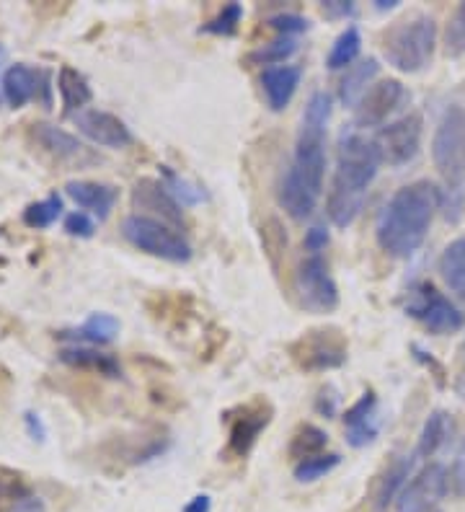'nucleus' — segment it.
<instances>
[{
    "instance_id": "4",
    "label": "nucleus",
    "mask_w": 465,
    "mask_h": 512,
    "mask_svg": "<svg viewBox=\"0 0 465 512\" xmlns=\"http://www.w3.org/2000/svg\"><path fill=\"white\" fill-rule=\"evenodd\" d=\"M122 236L135 249L163 259L171 264H186L192 259V244L181 236L179 228L163 223V220L145 218V215H130L122 223Z\"/></svg>"
},
{
    "instance_id": "18",
    "label": "nucleus",
    "mask_w": 465,
    "mask_h": 512,
    "mask_svg": "<svg viewBox=\"0 0 465 512\" xmlns=\"http://www.w3.org/2000/svg\"><path fill=\"white\" fill-rule=\"evenodd\" d=\"M65 189H68V197L75 205L93 213L99 220L109 218L119 197L117 187L104 182H70Z\"/></svg>"
},
{
    "instance_id": "39",
    "label": "nucleus",
    "mask_w": 465,
    "mask_h": 512,
    "mask_svg": "<svg viewBox=\"0 0 465 512\" xmlns=\"http://www.w3.org/2000/svg\"><path fill=\"white\" fill-rule=\"evenodd\" d=\"M65 231H68L70 236L91 238L93 231H96V225H93V220L88 218L86 213H70L68 218H65Z\"/></svg>"
},
{
    "instance_id": "6",
    "label": "nucleus",
    "mask_w": 465,
    "mask_h": 512,
    "mask_svg": "<svg viewBox=\"0 0 465 512\" xmlns=\"http://www.w3.org/2000/svg\"><path fill=\"white\" fill-rule=\"evenodd\" d=\"M292 363L303 373H326L347 363L349 339L339 326H318L290 344Z\"/></svg>"
},
{
    "instance_id": "3",
    "label": "nucleus",
    "mask_w": 465,
    "mask_h": 512,
    "mask_svg": "<svg viewBox=\"0 0 465 512\" xmlns=\"http://www.w3.org/2000/svg\"><path fill=\"white\" fill-rule=\"evenodd\" d=\"M437 50V24L432 16L416 13L388 26L383 34V55L401 73H422L432 65Z\"/></svg>"
},
{
    "instance_id": "9",
    "label": "nucleus",
    "mask_w": 465,
    "mask_h": 512,
    "mask_svg": "<svg viewBox=\"0 0 465 512\" xmlns=\"http://www.w3.org/2000/svg\"><path fill=\"white\" fill-rule=\"evenodd\" d=\"M272 417L274 406L264 396H256V399L225 412V422H228V445H225V453L230 458H246L254 450V445L259 443L261 432L272 425Z\"/></svg>"
},
{
    "instance_id": "19",
    "label": "nucleus",
    "mask_w": 465,
    "mask_h": 512,
    "mask_svg": "<svg viewBox=\"0 0 465 512\" xmlns=\"http://www.w3.org/2000/svg\"><path fill=\"white\" fill-rule=\"evenodd\" d=\"M378 73H380V65H378V60H375V57H367V60L354 63L339 83V101H341V104H344V107H357L362 96L370 91L372 81L378 78Z\"/></svg>"
},
{
    "instance_id": "35",
    "label": "nucleus",
    "mask_w": 465,
    "mask_h": 512,
    "mask_svg": "<svg viewBox=\"0 0 465 512\" xmlns=\"http://www.w3.org/2000/svg\"><path fill=\"white\" fill-rule=\"evenodd\" d=\"M447 57H460L465 52V3H460L445 26Z\"/></svg>"
},
{
    "instance_id": "45",
    "label": "nucleus",
    "mask_w": 465,
    "mask_h": 512,
    "mask_svg": "<svg viewBox=\"0 0 465 512\" xmlns=\"http://www.w3.org/2000/svg\"><path fill=\"white\" fill-rule=\"evenodd\" d=\"M210 510H212L210 494H197V497H192L184 507V512H210Z\"/></svg>"
},
{
    "instance_id": "26",
    "label": "nucleus",
    "mask_w": 465,
    "mask_h": 512,
    "mask_svg": "<svg viewBox=\"0 0 465 512\" xmlns=\"http://www.w3.org/2000/svg\"><path fill=\"white\" fill-rule=\"evenodd\" d=\"M440 275L455 295L465 298V236L445 246L440 256Z\"/></svg>"
},
{
    "instance_id": "42",
    "label": "nucleus",
    "mask_w": 465,
    "mask_h": 512,
    "mask_svg": "<svg viewBox=\"0 0 465 512\" xmlns=\"http://www.w3.org/2000/svg\"><path fill=\"white\" fill-rule=\"evenodd\" d=\"M321 11L329 19H349V16L357 13V6H354L352 0H326V3H321Z\"/></svg>"
},
{
    "instance_id": "20",
    "label": "nucleus",
    "mask_w": 465,
    "mask_h": 512,
    "mask_svg": "<svg viewBox=\"0 0 465 512\" xmlns=\"http://www.w3.org/2000/svg\"><path fill=\"white\" fill-rule=\"evenodd\" d=\"M450 435H453V419H450V414L442 412V409L429 414L422 432H419V443H416L414 450L416 461H429V458L437 456Z\"/></svg>"
},
{
    "instance_id": "5",
    "label": "nucleus",
    "mask_w": 465,
    "mask_h": 512,
    "mask_svg": "<svg viewBox=\"0 0 465 512\" xmlns=\"http://www.w3.org/2000/svg\"><path fill=\"white\" fill-rule=\"evenodd\" d=\"M434 169L445 179L450 194L465 182V109L447 107L432 138Z\"/></svg>"
},
{
    "instance_id": "28",
    "label": "nucleus",
    "mask_w": 465,
    "mask_h": 512,
    "mask_svg": "<svg viewBox=\"0 0 465 512\" xmlns=\"http://www.w3.org/2000/svg\"><path fill=\"white\" fill-rule=\"evenodd\" d=\"M326 445H329V435H326V430H321V427L310 425L308 422V425H300L298 430L292 432L287 453H290V458H295V461H305V458L326 453Z\"/></svg>"
},
{
    "instance_id": "25",
    "label": "nucleus",
    "mask_w": 465,
    "mask_h": 512,
    "mask_svg": "<svg viewBox=\"0 0 465 512\" xmlns=\"http://www.w3.org/2000/svg\"><path fill=\"white\" fill-rule=\"evenodd\" d=\"M60 360L65 365H73V368L96 370V373L106 375V378H119L122 375V368H119V363L112 355L88 350V347H68V350L60 352Z\"/></svg>"
},
{
    "instance_id": "1",
    "label": "nucleus",
    "mask_w": 465,
    "mask_h": 512,
    "mask_svg": "<svg viewBox=\"0 0 465 512\" xmlns=\"http://www.w3.org/2000/svg\"><path fill=\"white\" fill-rule=\"evenodd\" d=\"M380 153L375 140L357 127H344L336 145V169L331 179L326 213L336 228H349L360 218L372 182L378 179Z\"/></svg>"
},
{
    "instance_id": "15",
    "label": "nucleus",
    "mask_w": 465,
    "mask_h": 512,
    "mask_svg": "<svg viewBox=\"0 0 465 512\" xmlns=\"http://www.w3.org/2000/svg\"><path fill=\"white\" fill-rule=\"evenodd\" d=\"M50 73H44L39 68H31L26 63H16L3 73V99L11 107H24L29 101L39 99L44 94L47 104H50Z\"/></svg>"
},
{
    "instance_id": "30",
    "label": "nucleus",
    "mask_w": 465,
    "mask_h": 512,
    "mask_svg": "<svg viewBox=\"0 0 465 512\" xmlns=\"http://www.w3.org/2000/svg\"><path fill=\"white\" fill-rule=\"evenodd\" d=\"M298 47L300 44L295 37H279L256 47L246 60L251 65H269V68H277V65H285V60H290V57L298 52Z\"/></svg>"
},
{
    "instance_id": "48",
    "label": "nucleus",
    "mask_w": 465,
    "mask_h": 512,
    "mask_svg": "<svg viewBox=\"0 0 465 512\" xmlns=\"http://www.w3.org/2000/svg\"><path fill=\"white\" fill-rule=\"evenodd\" d=\"M463 378H465V347H463Z\"/></svg>"
},
{
    "instance_id": "8",
    "label": "nucleus",
    "mask_w": 465,
    "mask_h": 512,
    "mask_svg": "<svg viewBox=\"0 0 465 512\" xmlns=\"http://www.w3.org/2000/svg\"><path fill=\"white\" fill-rule=\"evenodd\" d=\"M295 293L300 308L316 316H326L339 308V285L321 254H308L295 272Z\"/></svg>"
},
{
    "instance_id": "13",
    "label": "nucleus",
    "mask_w": 465,
    "mask_h": 512,
    "mask_svg": "<svg viewBox=\"0 0 465 512\" xmlns=\"http://www.w3.org/2000/svg\"><path fill=\"white\" fill-rule=\"evenodd\" d=\"M75 127L81 130V135H86L91 143L101 145V148L122 150L130 148L135 143V135L122 119L112 112H101V109H83V112L75 114Z\"/></svg>"
},
{
    "instance_id": "14",
    "label": "nucleus",
    "mask_w": 465,
    "mask_h": 512,
    "mask_svg": "<svg viewBox=\"0 0 465 512\" xmlns=\"http://www.w3.org/2000/svg\"><path fill=\"white\" fill-rule=\"evenodd\" d=\"M132 205H135V210H140L137 215L163 220V223L174 225V228L184 225L181 205L171 197V192H168L161 179H140L132 189Z\"/></svg>"
},
{
    "instance_id": "36",
    "label": "nucleus",
    "mask_w": 465,
    "mask_h": 512,
    "mask_svg": "<svg viewBox=\"0 0 465 512\" xmlns=\"http://www.w3.org/2000/svg\"><path fill=\"white\" fill-rule=\"evenodd\" d=\"M24 497H29V487H26L24 476L0 466V502H6V500L19 502L24 500Z\"/></svg>"
},
{
    "instance_id": "47",
    "label": "nucleus",
    "mask_w": 465,
    "mask_h": 512,
    "mask_svg": "<svg viewBox=\"0 0 465 512\" xmlns=\"http://www.w3.org/2000/svg\"><path fill=\"white\" fill-rule=\"evenodd\" d=\"M0 94H3V73H0Z\"/></svg>"
},
{
    "instance_id": "27",
    "label": "nucleus",
    "mask_w": 465,
    "mask_h": 512,
    "mask_svg": "<svg viewBox=\"0 0 465 512\" xmlns=\"http://www.w3.org/2000/svg\"><path fill=\"white\" fill-rule=\"evenodd\" d=\"M362 52V34L357 26H347L331 44L326 55V68L329 70H349Z\"/></svg>"
},
{
    "instance_id": "41",
    "label": "nucleus",
    "mask_w": 465,
    "mask_h": 512,
    "mask_svg": "<svg viewBox=\"0 0 465 512\" xmlns=\"http://www.w3.org/2000/svg\"><path fill=\"white\" fill-rule=\"evenodd\" d=\"M305 249L308 254H321L326 246H329V231H326V225H310L308 231H305Z\"/></svg>"
},
{
    "instance_id": "32",
    "label": "nucleus",
    "mask_w": 465,
    "mask_h": 512,
    "mask_svg": "<svg viewBox=\"0 0 465 512\" xmlns=\"http://www.w3.org/2000/svg\"><path fill=\"white\" fill-rule=\"evenodd\" d=\"M341 456L339 453H321V456H313V458H305V461L295 463V479L300 484H313V481L323 479V476H329L331 471L339 469Z\"/></svg>"
},
{
    "instance_id": "29",
    "label": "nucleus",
    "mask_w": 465,
    "mask_h": 512,
    "mask_svg": "<svg viewBox=\"0 0 465 512\" xmlns=\"http://www.w3.org/2000/svg\"><path fill=\"white\" fill-rule=\"evenodd\" d=\"M261 246H264V254H267L274 272H279V269H282V259L287 256L290 238H287L285 223L279 218H274V215L261 223Z\"/></svg>"
},
{
    "instance_id": "43",
    "label": "nucleus",
    "mask_w": 465,
    "mask_h": 512,
    "mask_svg": "<svg viewBox=\"0 0 465 512\" xmlns=\"http://www.w3.org/2000/svg\"><path fill=\"white\" fill-rule=\"evenodd\" d=\"M26 430H29V435L34 440H39V443H42L44 438H47V430H44V422H42V417H39L37 412H26Z\"/></svg>"
},
{
    "instance_id": "31",
    "label": "nucleus",
    "mask_w": 465,
    "mask_h": 512,
    "mask_svg": "<svg viewBox=\"0 0 465 512\" xmlns=\"http://www.w3.org/2000/svg\"><path fill=\"white\" fill-rule=\"evenodd\" d=\"M161 176H163L161 182L166 184V189L171 192V197H174L181 207H194V205H199V202H205L207 194H205V189L199 187V184L189 182V179L179 176L176 171L168 169V166H163Z\"/></svg>"
},
{
    "instance_id": "40",
    "label": "nucleus",
    "mask_w": 465,
    "mask_h": 512,
    "mask_svg": "<svg viewBox=\"0 0 465 512\" xmlns=\"http://www.w3.org/2000/svg\"><path fill=\"white\" fill-rule=\"evenodd\" d=\"M339 409V391L334 386H323L316 396V412L321 417H334Z\"/></svg>"
},
{
    "instance_id": "23",
    "label": "nucleus",
    "mask_w": 465,
    "mask_h": 512,
    "mask_svg": "<svg viewBox=\"0 0 465 512\" xmlns=\"http://www.w3.org/2000/svg\"><path fill=\"white\" fill-rule=\"evenodd\" d=\"M57 91H60L62 107H65L68 114L83 112V107L93 99V91L88 86L86 75L78 73L70 65H62L60 73H57Z\"/></svg>"
},
{
    "instance_id": "37",
    "label": "nucleus",
    "mask_w": 465,
    "mask_h": 512,
    "mask_svg": "<svg viewBox=\"0 0 465 512\" xmlns=\"http://www.w3.org/2000/svg\"><path fill=\"white\" fill-rule=\"evenodd\" d=\"M269 26H272L274 32H279L282 37H295V34L308 32L310 21L298 16V13H277L269 19Z\"/></svg>"
},
{
    "instance_id": "49",
    "label": "nucleus",
    "mask_w": 465,
    "mask_h": 512,
    "mask_svg": "<svg viewBox=\"0 0 465 512\" xmlns=\"http://www.w3.org/2000/svg\"><path fill=\"white\" fill-rule=\"evenodd\" d=\"M0 512H3V502H0Z\"/></svg>"
},
{
    "instance_id": "12",
    "label": "nucleus",
    "mask_w": 465,
    "mask_h": 512,
    "mask_svg": "<svg viewBox=\"0 0 465 512\" xmlns=\"http://www.w3.org/2000/svg\"><path fill=\"white\" fill-rule=\"evenodd\" d=\"M406 99H409L406 86L401 81H396V78H385V81L372 83L370 91L354 107V125L360 127V130L385 127L388 117L396 114Z\"/></svg>"
},
{
    "instance_id": "44",
    "label": "nucleus",
    "mask_w": 465,
    "mask_h": 512,
    "mask_svg": "<svg viewBox=\"0 0 465 512\" xmlns=\"http://www.w3.org/2000/svg\"><path fill=\"white\" fill-rule=\"evenodd\" d=\"M11 512H47V507H44V502L39 500V497H24V500H19L16 505H13Z\"/></svg>"
},
{
    "instance_id": "33",
    "label": "nucleus",
    "mask_w": 465,
    "mask_h": 512,
    "mask_svg": "<svg viewBox=\"0 0 465 512\" xmlns=\"http://www.w3.org/2000/svg\"><path fill=\"white\" fill-rule=\"evenodd\" d=\"M62 215V197L60 194H50L47 200L31 202L24 210V223L29 228H50L57 218Z\"/></svg>"
},
{
    "instance_id": "11",
    "label": "nucleus",
    "mask_w": 465,
    "mask_h": 512,
    "mask_svg": "<svg viewBox=\"0 0 465 512\" xmlns=\"http://www.w3.org/2000/svg\"><path fill=\"white\" fill-rule=\"evenodd\" d=\"M450 492V471L440 463H427L398 494V512H440V502Z\"/></svg>"
},
{
    "instance_id": "21",
    "label": "nucleus",
    "mask_w": 465,
    "mask_h": 512,
    "mask_svg": "<svg viewBox=\"0 0 465 512\" xmlns=\"http://www.w3.org/2000/svg\"><path fill=\"white\" fill-rule=\"evenodd\" d=\"M414 463H416L414 453H411V456H396L391 463H388V469L380 474L378 487H375V505L385 507V505H391L393 500H398V494H401L403 487L409 484Z\"/></svg>"
},
{
    "instance_id": "10",
    "label": "nucleus",
    "mask_w": 465,
    "mask_h": 512,
    "mask_svg": "<svg viewBox=\"0 0 465 512\" xmlns=\"http://www.w3.org/2000/svg\"><path fill=\"white\" fill-rule=\"evenodd\" d=\"M422 135H424V119L422 114H406V117L388 122L380 127L375 135V148L380 153V161L401 169L406 163L414 161L422 150Z\"/></svg>"
},
{
    "instance_id": "16",
    "label": "nucleus",
    "mask_w": 465,
    "mask_h": 512,
    "mask_svg": "<svg viewBox=\"0 0 465 512\" xmlns=\"http://www.w3.org/2000/svg\"><path fill=\"white\" fill-rule=\"evenodd\" d=\"M344 435L352 448H367L380 435V409L375 391H365L360 401H354L344 412Z\"/></svg>"
},
{
    "instance_id": "24",
    "label": "nucleus",
    "mask_w": 465,
    "mask_h": 512,
    "mask_svg": "<svg viewBox=\"0 0 465 512\" xmlns=\"http://www.w3.org/2000/svg\"><path fill=\"white\" fill-rule=\"evenodd\" d=\"M31 138L37 140V143L55 158H75L83 153L81 140L75 138V135H70L68 130H62V127L57 125H47V122L34 125Z\"/></svg>"
},
{
    "instance_id": "38",
    "label": "nucleus",
    "mask_w": 465,
    "mask_h": 512,
    "mask_svg": "<svg viewBox=\"0 0 465 512\" xmlns=\"http://www.w3.org/2000/svg\"><path fill=\"white\" fill-rule=\"evenodd\" d=\"M450 492H453L458 500L465 497V438L463 443L458 445V450H455L453 466H450Z\"/></svg>"
},
{
    "instance_id": "17",
    "label": "nucleus",
    "mask_w": 465,
    "mask_h": 512,
    "mask_svg": "<svg viewBox=\"0 0 465 512\" xmlns=\"http://www.w3.org/2000/svg\"><path fill=\"white\" fill-rule=\"evenodd\" d=\"M300 81H303V70L298 65H277L267 68L261 73V88L267 96V107L272 112H285L290 101L298 94Z\"/></svg>"
},
{
    "instance_id": "2",
    "label": "nucleus",
    "mask_w": 465,
    "mask_h": 512,
    "mask_svg": "<svg viewBox=\"0 0 465 512\" xmlns=\"http://www.w3.org/2000/svg\"><path fill=\"white\" fill-rule=\"evenodd\" d=\"M442 207V189L437 184L414 182L398 189L385 202L375 223L378 246L393 259H409L422 249L432 220Z\"/></svg>"
},
{
    "instance_id": "7",
    "label": "nucleus",
    "mask_w": 465,
    "mask_h": 512,
    "mask_svg": "<svg viewBox=\"0 0 465 512\" xmlns=\"http://www.w3.org/2000/svg\"><path fill=\"white\" fill-rule=\"evenodd\" d=\"M406 313L411 319L422 321L437 337L455 334L465 326L463 311L447 295L434 288L432 282H416L414 288L406 293Z\"/></svg>"
},
{
    "instance_id": "34",
    "label": "nucleus",
    "mask_w": 465,
    "mask_h": 512,
    "mask_svg": "<svg viewBox=\"0 0 465 512\" xmlns=\"http://www.w3.org/2000/svg\"><path fill=\"white\" fill-rule=\"evenodd\" d=\"M241 19H243L241 3H228V6H223V11L217 13L215 19H210L205 26H202V32L215 34V37H230V34L238 32Z\"/></svg>"
},
{
    "instance_id": "46",
    "label": "nucleus",
    "mask_w": 465,
    "mask_h": 512,
    "mask_svg": "<svg viewBox=\"0 0 465 512\" xmlns=\"http://www.w3.org/2000/svg\"><path fill=\"white\" fill-rule=\"evenodd\" d=\"M398 3H401V0H378L375 8H378V11H393V8H398Z\"/></svg>"
},
{
    "instance_id": "22",
    "label": "nucleus",
    "mask_w": 465,
    "mask_h": 512,
    "mask_svg": "<svg viewBox=\"0 0 465 512\" xmlns=\"http://www.w3.org/2000/svg\"><path fill=\"white\" fill-rule=\"evenodd\" d=\"M119 319L112 313H91L86 324L78 329L60 331L62 339H73V342H88V344H109L117 339L119 334Z\"/></svg>"
}]
</instances>
